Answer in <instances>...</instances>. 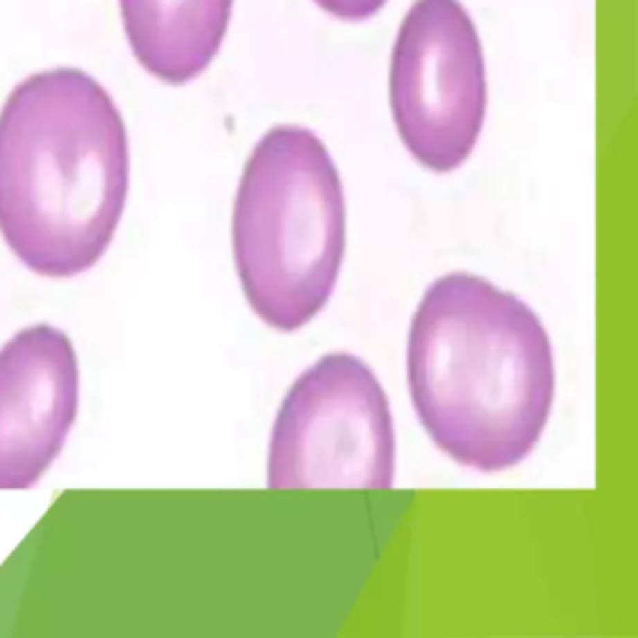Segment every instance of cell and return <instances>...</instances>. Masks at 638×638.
Here are the masks:
<instances>
[{
  "label": "cell",
  "instance_id": "cell-1",
  "mask_svg": "<svg viewBox=\"0 0 638 638\" xmlns=\"http://www.w3.org/2000/svg\"><path fill=\"white\" fill-rule=\"evenodd\" d=\"M407 382L429 439L457 464L496 474L521 464L546 429L551 339L516 294L477 274H444L411 319Z\"/></svg>",
  "mask_w": 638,
  "mask_h": 638
},
{
  "label": "cell",
  "instance_id": "cell-2",
  "mask_svg": "<svg viewBox=\"0 0 638 638\" xmlns=\"http://www.w3.org/2000/svg\"><path fill=\"white\" fill-rule=\"evenodd\" d=\"M130 190V145L93 75L53 68L0 110V235L30 272L70 279L110 247Z\"/></svg>",
  "mask_w": 638,
  "mask_h": 638
},
{
  "label": "cell",
  "instance_id": "cell-3",
  "mask_svg": "<svg viewBox=\"0 0 638 638\" xmlns=\"http://www.w3.org/2000/svg\"><path fill=\"white\" fill-rule=\"evenodd\" d=\"M344 237V193L324 143L299 125L267 130L232 207V254L254 314L279 332L310 324L337 287Z\"/></svg>",
  "mask_w": 638,
  "mask_h": 638
},
{
  "label": "cell",
  "instance_id": "cell-4",
  "mask_svg": "<svg viewBox=\"0 0 638 638\" xmlns=\"http://www.w3.org/2000/svg\"><path fill=\"white\" fill-rule=\"evenodd\" d=\"M394 464L389 399L369 364L335 352L294 379L269 434V489L384 491Z\"/></svg>",
  "mask_w": 638,
  "mask_h": 638
},
{
  "label": "cell",
  "instance_id": "cell-5",
  "mask_svg": "<svg viewBox=\"0 0 638 638\" xmlns=\"http://www.w3.org/2000/svg\"><path fill=\"white\" fill-rule=\"evenodd\" d=\"M389 105L419 165L452 172L474 152L486 118L479 33L459 0H416L391 48Z\"/></svg>",
  "mask_w": 638,
  "mask_h": 638
},
{
  "label": "cell",
  "instance_id": "cell-6",
  "mask_svg": "<svg viewBox=\"0 0 638 638\" xmlns=\"http://www.w3.org/2000/svg\"><path fill=\"white\" fill-rule=\"evenodd\" d=\"M80 404L70 337L33 324L0 347V489H30L62 452Z\"/></svg>",
  "mask_w": 638,
  "mask_h": 638
},
{
  "label": "cell",
  "instance_id": "cell-7",
  "mask_svg": "<svg viewBox=\"0 0 638 638\" xmlns=\"http://www.w3.org/2000/svg\"><path fill=\"white\" fill-rule=\"evenodd\" d=\"M135 60L168 85H185L222 48L232 0H120Z\"/></svg>",
  "mask_w": 638,
  "mask_h": 638
},
{
  "label": "cell",
  "instance_id": "cell-8",
  "mask_svg": "<svg viewBox=\"0 0 638 638\" xmlns=\"http://www.w3.org/2000/svg\"><path fill=\"white\" fill-rule=\"evenodd\" d=\"M314 3L324 12H329L332 18L357 23V20H366L377 15L384 8L387 0H314Z\"/></svg>",
  "mask_w": 638,
  "mask_h": 638
}]
</instances>
